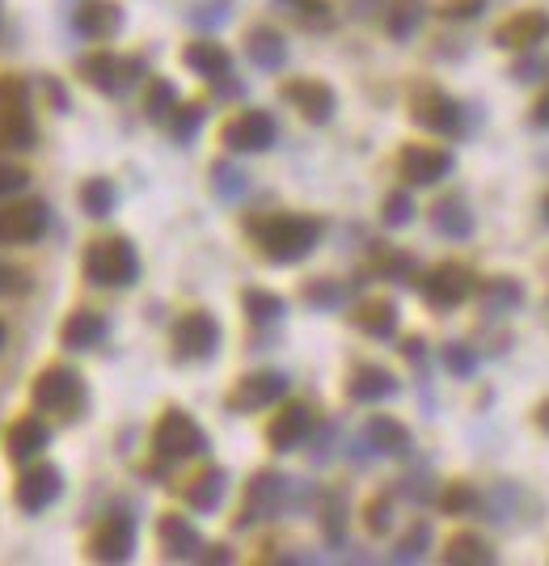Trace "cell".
Wrapping results in <instances>:
<instances>
[{
	"instance_id": "48",
	"label": "cell",
	"mask_w": 549,
	"mask_h": 566,
	"mask_svg": "<svg viewBox=\"0 0 549 566\" xmlns=\"http://www.w3.org/2000/svg\"><path fill=\"white\" fill-rule=\"evenodd\" d=\"M377 267H381L384 275H393V279H397V275H411L414 258L411 254H377Z\"/></svg>"
},
{
	"instance_id": "2",
	"label": "cell",
	"mask_w": 549,
	"mask_h": 566,
	"mask_svg": "<svg viewBox=\"0 0 549 566\" xmlns=\"http://www.w3.org/2000/svg\"><path fill=\"white\" fill-rule=\"evenodd\" d=\"M85 279L98 288H132L139 279L136 245L127 237H102L85 249Z\"/></svg>"
},
{
	"instance_id": "3",
	"label": "cell",
	"mask_w": 549,
	"mask_h": 566,
	"mask_svg": "<svg viewBox=\"0 0 549 566\" xmlns=\"http://www.w3.org/2000/svg\"><path fill=\"white\" fill-rule=\"evenodd\" d=\"M34 114L22 77H0V148H34Z\"/></svg>"
},
{
	"instance_id": "27",
	"label": "cell",
	"mask_w": 549,
	"mask_h": 566,
	"mask_svg": "<svg viewBox=\"0 0 549 566\" xmlns=\"http://www.w3.org/2000/svg\"><path fill=\"white\" fill-rule=\"evenodd\" d=\"M182 64H187L191 73H199V77H208V81H220V77H228V73H233V55L224 52L220 43H212V38L191 43V47L182 52Z\"/></svg>"
},
{
	"instance_id": "14",
	"label": "cell",
	"mask_w": 549,
	"mask_h": 566,
	"mask_svg": "<svg viewBox=\"0 0 549 566\" xmlns=\"http://www.w3.org/2000/svg\"><path fill=\"white\" fill-rule=\"evenodd\" d=\"M59 490H64V474L55 469V465H30L26 474L18 478L13 486V499H18V508L22 512H47L55 499H59Z\"/></svg>"
},
{
	"instance_id": "28",
	"label": "cell",
	"mask_w": 549,
	"mask_h": 566,
	"mask_svg": "<svg viewBox=\"0 0 549 566\" xmlns=\"http://www.w3.org/2000/svg\"><path fill=\"white\" fill-rule=\"evenodd\" d=\"M432 229L439 237H452V242H466L473 233V217H469L466 199H439L432 208Z\"/></svg>"
},
{
	"instance_id": "35",
	"label": "cell",
	"mask_w": 549,
	"mask_h": 566,
	"mask_svg": "<svg viewBox=\"0 0 549 566\" xmlns=\"http://www.w3.org/2000/svg\"><path fill=\"white\" fill-rule=\"evenodd\" d=\"M242 304H246V318H249L254 325L279 322V318L288 313V304H283V297H274V292H262V288H249L246 297H242Z\"/></svg>"
},
{
	"instance_id": "37",
	"label": "cell",
	"mask_w": 549,
	"mask_h": 566,
	"mask_svg": "<svg viewBox=\"0 0 549 566\" xmlns=\"http://www.w3.org/2000/svg\"><path fill=\"white\" fill-rule=\"evenodd\" d=\"M212 187H216L220 199H242V195L249 190V178L237 169V165L216 162V165H212Z\"/></svg>"
},
{
	"instance_id": "12",
	"label": "cell",
	"mask_w": 549,
	"mask_h": 566,
	"mask_svg": "<svg viewBox=\"0 0 549 566\" xmlns=\"http://www.w3.org/2000/svg\"><path fill=\"white\" fill-rule=\"evenodd\" d=\"M397 169L411 187H436L452 174V153H444L436 144H406L397 157Z\"/></svg>"
},
{
	"instance_id": "18",
	"label": "cell",
	"mask_w": 549,
	"mask_h": 566,
	"mask_svg": "<svg viewBox=\"0 0 549 566\" xmlns=\"http://www.w3.org/2000/svg\"><path fill=\"white\" fill-rule=\"evenodd\" d=\"M309 435H313V410L301 406V402H288L279 414H274L271 423H267V444H271L274 453H292V448H301Z\"/></svg>"
},
{
	"instance_id": "11",
	"label": "cell",
	"mask_w": 549,
	"mask_h": 566,
	"mask_svg": "<svg viewBox=\"0 0 549 566\" xmlns=\"http://www.w3.org/2000/svg\"><path fill=\"white\" fill-rule=\"evenodd\" d=\"M47 233V203L22 199L0 208V245H30Z\"/></svg>"
},
{
	"instance_id": "17",
	"label": "cell",
	"mask_w": 549,
	"mask_h": 566,
	"mask_svg": "<svg viewBox=\"0 0 549 566\" xmlns=\"http://www.w3.org/2000/svg\"><path fill=\"white\" fill-rule=\"evenodd\" d=\"M283 393H288V377H283V373H254V377L237 380V389L228 393V410L249 414V410L274 406Z\"/></svg>"
},
{
	"instance_id": "49",
	"label": "cell",
	"mask_w": 549,
	"mask_h": 566,
	"mask_svg": "<svg viewBox=\"0 0 549 566\" xmlns=\"http://www.w3.org/2000/svg\"><path fill=\"white\" fill-rule=\"evenodd\" d=\"M368 529H372V533H384V529H389V499H372V503H368Z\"/></svg>"
},
{
	"instance_id": "41",
	"label": "cell",
	"mask_w": 549,
	"mask_h": 566,
	"mask_svg": "<svg viewBox=\"0 0 549 566\" xmlns=\"http://www.w3.org/2000/svg\"><path fill=\"white\" fill-rule=\"evenodd\" d=\"M381 220H384V224H389V229H402V224H411V220H414V203H411V195H406V190H393V195L384 199Z\"/></svg>"
},
{
	"instance_id": "4",
	"label": "cell",
	"mask_w": 549,
	"mask_h": 566,
	"mask_svg": "<svg viewBox=\"0 0 549 566\" xmlns=\"http://www.w3.org/2000/svg\"><path fill=\"white\" fill-rule=\"evenodd\" d=\"M153 453L161 460H187L208 453V435L187 410H165L153 428Z\"/></svg>"
},
{
	"instance_id": "39",
	"label": "cell",
	"mask_w": 549,
	"mask_h": 566,
	"mask_svg": "<svg viewBox=\"0 0 549 566\" xmlns=\"http://www.w3.org/2000/svg\"><path fill=\"white\" fill-rule=\"evenodd\" d=\"M427 545H432V529H427V524H414L411 533L397 541V550H393V563H418V558L427 554Z\"/></svg>"
},
{
	"instance_id": "30",
	"label": "cell",
	"mask_w": 549,
	"mask_h": 566,
	"mask_svg": "<svg viewBox=\"0 0 549 566\" xmlns=\"http://www.w3.org/2000/svg\"><path fill=\"white\" fill-rule=\"evenodd\" d=\"M444 563H448V566H491L494 563V550L482 537H473V533H461V537L448 541V550H444Z\"/></svg>"
},
{
	"instance_id": "5",
	"label": "cell",
	"mask_w": 549,
	"mask_h": 566,
	"mask_svg": "<svg viewBox=\"0 0 549 566\" xmlns=\"http://www.w3.org/2000/svg\"><path fill=\"white\" fill-rule=\"evenodd\" d=\"M81 77L98 93H127L132 85L144 77V59L139 55H110V52H98V55H85L81 59Z\"/></svg>"
},
{
	"instance_id": "20",
	"label": "cell",
	"mask_w": 549,
	"mask_h": 566,
	"mask_svg": "<svg viewBox=\"0 0 549 566\" xmlns=\"http://www.w3.org/2000/svg\"><path fill=\"white\" fill-rule=\"evenodd\" d=\"M72 22L89 43H107L123 30V9H119V0H81Z\"/></svg>"
},
{
	"instance_id": "44",
	"label": "cell",
	"mask_w": 549,
	"mask_h": 566,
	"mask_svg": "<svg viewBox=\"0 0 549 566\" xmlns=\"http://www.w3.org/2000/svg\"><path fill=\"white\" fill-rule=\"evenodd\" d=\"M439 503H444V512H473L482 499H478V490H473V486L452 482V486H448V495H444Z\"/></svg>"
},
{
	"instance_id": "33",
	"label": "cell",
	"mask_w": 549,
	"mask_h": 566,
	"mask_svg": "<svg viewBox=\"0 0 549 566\" xmlns=\"http://www.w3.org/2000/svg\"><path fill=\"white\" fill-rule=\"evenodd\" d=\"M114 203H119V195H114V182H110V178H89L81 187V208L93 220H107L110 212H114Z\"/></svg>"
},
{
	"instance_id": "31",
	"label": "cell",
	"mask_w": 549,
	"mask_h": 566,
	"mask_svg": "<svg viewBox=\"0 0 549 566\" xmlns=\"http://www.w3.org/2000/svg\"><path fill=\"white\" fill-rule=\"evenodd\" d=\"M356 325L372 339H393L397 334V309L389 300H368L356 313Z\"/></svg>"
},
{
	"instance_id": "54",
	"label": "cell",
	"mask_w": 549,
	"mask_h": 566,
	"mask_svg": "<svg viewBox=\"0 0 549 566\" xmlns=\"http://www.w3.org/2000/svg\"><path fill=\"white\" fill-rule=\"evenodd\" d=\"M351 4H356V13H372L381 0H351Z\"/></svg>"
},
{
	"instance_id": "38",
	"label": "cell",
	"mask_w": 549,
	"mask_h": 566,
	"mask_svg": "<svg viewBox=\"0 0 549 566\" xmlns=\"http://www.w3.org/2000/svg\"><path fill=\"white\" fill-rule=\"evenodd\" d=\"M203 114H208V110L199 107V102H187V107H173V114H169V132H173V140H178V144H187V140H194V132L203 127Z\"/></svg>"
},
{
	"instance_id": "45",
	"label": "cell",
	"mask_w": 549,
	"mask_h": 566,
	"mask_svg": "<svg viewBox=\"0 0 549 566\" xmlns=\"http://www.w3.org/2000/svg\"><path fill=\"white\" fill-rule=\"evenodd\" d=\"M304 300L329 309V304H338V300H343V288H338V284H329V279H317V284H309V288H304Z\"/></svg>"
},
{
	"instance_id": "56",
	"label": "cell",
	"mask_w": 549,
	"mask_h": 566,
	"mask_svg": "<svg viewBox=\"0 0 549 566\" xmlns=\"http://www.w3.org/2000/svg\"><path fill=\"white\" fill-rule=\"evenodd\" d=\"M4 334H9V330H4V322H0V347H4Z\"/></svg>"
},
{
	"instance_id": "55",
	"label": "cell",
	"mask_w": 549,
	"mask_h": 566,
	"mask_svg": "<svg viewBox=\"0 0 549 566\" xmlns=\"http://www.w3.org/2000/svg\"><path fill=\"white\" fill-rule=\"evenodd\" d=\"M541 212H546V220H549V195L541 199Z\"/></svg>"
},
{
	"instance_id": "34",
	"label": "cell",
	"mask_w": 549,
	"mask_h": 566,
	"mask_svg": "<svg viewBox=\"0 0 549 566\" xmlns=\"http://www.w3.org/2000/svg\"><path fill=\"white\" fill-rule=\"evenodd\" d=\"M524 304V288L516 279H491L486 292H482V309L486 313H512Z\"/></svg>"
},
{
	"instance_id": "42",
	"label": "cell",
	"mask_w": 549,
	"mask_h": 566,
	"mask_svg": "<svg viewBox=\"0 0 549 566\" xmlns=\"http://www.w3.org/2000/svg\"><path fill=\"white\" fill-rule=\"evenodd\" d=\"M279 4H288L301 22H309V26H329V0H279Z\"/></svg>"
},
{
	"instance_id": "13",
	"label": "cell",
	"mask_w": 549,
	"mask_h": 566,
	"mask_svg": "<svg viewBox=\"0 0 549 566\" xmlns=\"http://www.w3.org/2000/svg\"><path fill=\"white\" fill-rule=\"evenodd\" d=\"M411 119L432 135H457L461 132V107L444 89H418L411 98Z\"/></svg>"
},
{
	"instance_id": "32",
	"label": "cell",
	"mask_w": 549,
	"mask_h": 566,
	"mask_svg": "<svg viewBox=\"0 0 549 566\" xmlns=\"http://www.w3.org/2000/svg\"><path fill=\"white\" fill-rule=\"evenodd\" d=\"M423 13H427V4L423 0H389V13H384V26L393 38H411L418 22H423Z\"/></svg>"
},
{
	"instance_id": "36",
	"label": "cell",
	"mask_w": 549,
	"mask_h": 566,
	"mask_svg": "<svg viewBox=\"0 0 549 566\" xmlns=\"http://www.w3.org/2000/svg\"><path fill=\"white\" fill-rule=\"evenodd\" d=\"M173 107H178V89H173V81H148V93H144V114L153 119V123H165L169 114H173Z\"/></svg>"
},
{
	"instance_id": "52",
	"label": "cell",
	"mask_w": 549,
	"mask_h": 566,
	"mask_svg": "<svg viewBox=\"0 0 549 566\" xmlns=\"http://www.w3.org/2000/svg\"><path fill=\"white\" fill-rule=\"evenodd\" d=\"M533 123H537V127H549V89L533 102Z\"/></svg>"
},
{
	"instance_id": "23",
	"label": "cell",
	"mask_w": 549,
	"mask_h": 566,
	"mask_svg": "<svg viewBox=\"0 0 549 566\" xmlns=\"http://www.w3.org/2000/svg\"><path fill=\"white\" fill-rule=\"evenodd\" d=\"M397 393V377L389 373V368H381V364H363V368H356L351 373V380H347V398L351 402H384V398H393Z\"/></svg>"
},
{
	"instance_id": "53",
	"label": "cell",
	"mask_w": 549,
	"mask_h": 566,
	"mask_svg": "<svg viewBox=\"0 0 549 566\" xmlns=\"http://www.w3.org/2000/svg\"><path fill=\"white\" fill-rule=\"evenodd\" d=\"M537 428L549 432V402H541V410H537Z\"/></svg>"
},
{
	"instance_id": "47",
	"label": "cell",
	"mask_w": 549,
	"mask_h": 566,
	"mask_svg": "<svg viewBox=\"0 0 549 566\" xmlns=\"http://www.w3.org/2000/svg\"><path fill=\"white\" fill-rule=\"evenodd\" d=\"M30 174L26 169H13V165H0V199H9V195H18V190H26Z\"/></svg>"
},
{
	"instance_id": "25",
	"label": "cell",
	"mask_w": 549,
	"mask_h": 566,
	"mask_svg": "<svg viewBox=\"0 0 549 566\" xmlns=\"http://www.w3.org/2000/svg\"><path fill=\"white\" fill-rule=\"evenodd\" d=\"M246 55L254 68H262V73H279L283 68V59H288V43H283V34L271 26H254L246 38Z\"/></svg>"
},
{
	"instance_id": "7",
	"label": "cell",
	"mask_w": 549,
	"mask_h": 566,
	"mask_svg": "<svg viewBox=\"0 0 549 566\" xmlns=\"http://www.w3.org/2000/svg\"><path fill=\"white\" fill-rule=\"evenodd\" d=\"M132 550H136V520L123 512L107 515L89 537V558L93 563H127Z\"/></svg>"
},
{
	"instance_id": "10",
	"label": "cell",
	"mask_w": 549,
	"mask_h": 566,
	"mask_svg": "<svg viewBox=\"0 0 549 566\" xmlns=\"http://www.w3.org/2000/svg\"><path fill=\"white\" fill-rule=\"evenodd\" d=\"M30 398L38 410H52V414H68V410H77L81 402V377L72 373V368H43L38 380H34V389H30Z\"/></svg>"
},
{
	"instance_id": "6",
	"label": "cell",
	"mask_w": 549,
	"mask_h": 566,
	"mask_svg": "<svg viewBox=\"0 0 549 566\" xmlns=\"http://www.w3.org/2000/svg\"><path fill=\"white\" fill-rule=\"evenodd\" d=\"M288 490L292 482L283 478V474H254V482L246 486V503H242V515H237V524L249 529V524H258V520H271V515L283 512V503H288Z\"/></svg>"
},
{
	"instance_id": "50",
	"label": "cell",
	"mask_w": 549,
	"mask_h": 566,
	"mask_svg": "<svg viewBox=\"0 0 549 566\" xmlns=\"http://www.w3.org/2000/svg\"><path fill=\"white\" fill-rule=\"evenodd\" d=\"M482 9H486V0H457V4H448L444 13H448V18H457V22H466V18H478Z\"/></svg>"
},
{
	"instance_id": "43",
	"label": "cell",
	"mask_w": 549,
	"mask_h": 566,
	"mask_svg": "<svg viewBox=\"0 0 549 566\" xmlns=\"http://www.w3.org/2000/svg\"><path fill=\"white\" fill-rule=\"evenodd\" d=\"M444 364H448L452 377H473V373H478V355H473V347H466V343L444 347Z\"/></svg>"
},
{
	"instance_id": "16",
	"label": "cell",
	"mask_w": 549,
	"mask_h": 566,
	"mask_svg": "<svg viewBox=\"0 0 549 566\" xmlns=\"http://www.w3.org/2000/svg\"><path fill=\"white\" fill-rule=\"evenodd\" d=\"M157 545H161V554L169 563H194V558L208 550L191 520H182V515H173V512L157 520Z\"/></svg>"
},
{
	"instance_id": "46",
	"label": "cell",
	"mask_w": 549,
	"mask_h": 566,
	"mask_svg": "<svg viewBox=\"0 0 549 566\" xmlns=\"http://www.w3.org/2000/svg\"><path fill=\"white\" fill-rule=\"evenodd\" d=\"M30 279L26 270L9 267V263H0V297H18V292H26Z\"/></svg>"
},
{
	"instance_id": "22",
	"label": "cell",
	"mask_w": 549,
	"mask_h": 566,
	"mask_svg": "<svg viewBox=\"0 0 549 566\" xmlns=\"http://www.w3.org/2000/svg\"><path fill=\"white\" fill-rule=\"evenodd\" d=\"M363 440H368V448L381 453V457H411V448H414L411 432H406L397 419H389V414H372L368 428H363Z\"/></svg>"
},
{
	"instance_id": "51",
	"label": "cell",
	"mask_w": 549,
	"mask_h": 566,
	"mask_svg": "<svg viewBox=\"0 0 549 566\" xmlns=\"http://www.w3.org/2000/svg\"><path fill=\"white\" fill-rule=\"evenodd\" d=\"M537 73H546V64H541V59H520V64L512 68V77H516V81H537Z\"/></svg>"
},
{
	"instance_id": "24",
	"label": "cell",
	"mask_w": 549,
	"mask_h": 566,
	"mask_svg": "<svg viewBox=\"0 0 549 566\" xmlns=\"http://www.w3.org/2000/svg\"><path fill=\"white\" fill-rule=\"evenodd\" d=\"M47 444H52V432H47V423L38 414H26V419H18L9 428V457L18 460V465L34 460Z\"/></svg>"
},
{
	"instance_id": "21",
	"label": "cell",
	"mask_w": 549,
	"mask_h": 566,
	"mask_svg": "<svg viewBox=\"0 0 549 566\" xmlns=\"http://www.w3.org/2000/svg\"><path fill=\"white\" fill-rule=\"evenodd\" d=\"M283 98L301 110L309 123H329L334 119V89L313 77H296V81L283 85Z\"/></svg>"
},
{
	"instance_id": "40",
	"label": "cell",
	"mask_w": 549,
	"mask_h": 566,
	"mask_svg": "<svg viewBox=\"0 0 549 566\" xmlns=\"http://www.w3.org/2000/svg\"><path fill=\"white\" fill-rule=\"evenodd\" d=\"M228 18H233V4H228V0H203V4L191 9V26L199 30H216L224 26Z\"/></svg>"
},
{
	"instance_id": "29",
	"label": "cell",
	"mask_w": 549,
	"mask_h": 566,
	"mask_svg": "<svg viewBox=\"0 0 549 566\" xmlns=\"http://www.w3.org/2000/svg\"><path fill=\"white\" fill-rule=\"evenodd\" d=\"M224 486H228L224 469H203L199 478L187 482V503H191L194 512H216L220 499H224Z\"/></svg>"
},
{
	"instance_id": "26",
	"label": "cell",
	"mask_w": 549,
	"mask_h": 566,
	"mask_svg": "<svg viewBox=\"0 0 549 566\" xmlns=\"http://www.w3.org/2000/svg\"><path fill=\"white\" fill-rule=\"evenodd\" d=\"M102 339H107V318L93 313V309H77V313L64 322V330H59V343L68 351H89V347H98Z\"/></svg>"
},
{
	"instance_id": "19",
	"label": "cell",
	"mask_w": 549,
	"mask_h": 566,
	"mask_svg": "<svg viewBox=\"0 0 549 566\" xmlns=\"http://www.w3.org/2000/svg\"><path fill=\"white\" fill-rule=\"evenodd\" d=\"M549 38V13L546 9H524L516 18H507L503 26L494 30V43L498 47H512V52H533L537 43Z\"/></svg>"
},
{
	"instance_id": "9",
	"label": "cell",
	"mask_w": 549,
	"mask_h": 566,
	"mask_svg": "<svg viewBox=\"0 0 549 566\" xmlns=\"http://www.w3.org/2000/svg\"><path fill=\"white\" fill-rule=\"evenodd\" d=\"M173 351H178V359H212L220 351V322L203 309L187 313L173 325Z\"/></svg>"
},
{
	"instance_id": "8",
	"label": "cell",
	"mask_w": 549,
	"mask_h": 566,
	"mask_svg": "<svg viewBox=\"0 0 549 566\" xmlns=\"http://www.w3.org/2000/svg\"><path fill=\"white\" fill-rule=\"evenodd\" d=\"M274 135H279V127H274V119L267 110H242L237 119L224 123L220 140H224L233 153H267L274 144Z\"/></svg>"
},
{
	"instance_id": "1",
	"label": "cell",
	"mask_w": 549,
	"mask_h": 566,
	"mask_svg": "<svg viewBox=\"0 0 549 566\" xmlns=\"http://www.w3.org/2000/svg\"><path fill=\"white\" fill-rule=\"evenodd\" d=\"M254 237L258 249L271 258V263H301L309 258L317 242H322V224L313 217H267L254 224Z\"/></svg>"
},
{
	"instance_id": "15",
	"label": "cell",
	"mask_w": 549,
	"mask_h": 566,
	"mask_svg": "<svg viewBox=\"0 0 549 566\" xmlns=\"http://www.w3.org/2000/svg\"><path fill=\"white\" fill-rule=\"evenodd\" d=\"M473 292V275L461 263H439L432 275H423V297L436 309H457Z\"/></svg>"
}]
</instances>
